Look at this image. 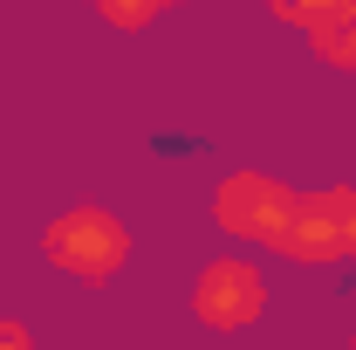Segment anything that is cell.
I'll list each match as a JSON object with an SVG mask.
<instances>
[{
  "mask_svg": "<svg viewBox=\"0 0 356 350\" xmlns=\"http://www.w3.org/2000/svg\"><path fill=\"white\" fill-rule=\"evenodd\" d=\"M0 350H35V330L21 316H0Z\"/></svg>",
  "mask_w": 356,
  "mask_h": 350,
  "instance_id": "cell-7",
  "label": "cell"
},
{
  "mask_svg": "<svg viewBox=\"0 0 356 350\" xmlns=\"http://www.w3.org/2000/svg\"><path fill=\"white\" fill-rule=\"evenodd\" d=\"M281 261L288 268H343V261H356V185H315V192L295 199Z\"/></svg>",
  "mask_w": 356,
  "mask_h": 350,
  "instance_id": "cell-4",
  "label": "cell"
},
{
  "mask_svg": "<svg viewBox=\"0 0 356 350\" xmlns=\"http://www.w3.org/2000/svg\"><path fill=\"white\" fill-rule=\"evenodd\" d=\"M96 21L117 28V35H144L165 21V0H96Z\"/></svg>",
  "mask_w": 356,
  "mask_h": 350,
  "instance_id": "cell-6",
  "label": "cell"
},
{
  "mask_svg": "<svg viewBox=\"0 0 356 350\" xmlns=\"http://www.w3.org/2000/svg\"><path fill=\"white\" fill-rule=\"evenodd\" d=\"M350 350H356V337H350Z\"/></svg>",
  "mask_w": 356,
  "mask_h": 350,
  "instance_id": "cell-8",
  "label": "cell"
},
{
  "mask_svg": "<svg viewBox=\"0 0 356 350\" xmlns=\"http://www.w3.org/2000/svg\"><path fill=\"white\" fill-rule=\"evenodd\" d=\"M274 303V282H267V268L254 254H213V261L192 275V316L206 323V330H220V337H240V330H254Z\"/></svg>",
  "mask_w": 356,
  "mask_h": 350,
  "instance_id": "cell-3",
  "label": "cell"
},
{
  "mask_svg": "<svg viewBox=\"0 0 356 350\" xmlns=\"http://www.w3.org/2000/svg\"><path fill=\"white\" fill-rule=\"evenodd\" d=\"M281 28H302L315 62L329 69H356V0H274Z\"/></svg>",
  "mask_w": 356,
  "mask_h": 350,
  "instance_id": "cell-5",
  "label": "cell"
},
{
  "mask_svg": "<svg viewBox=\"0 0 356 350\" xmlns=\"http://www.w3.org/2000/svg\"><path fill=\"white\" fill-rule=\"evenodd\" d=\"M295 185L274 172H254V165H240V172H226L213 185V227H220L226 241L247 254V248H267V254H281V241H288V220H295Z\"/></svg>",
  "mask_w": 356,
  "mask_h": 350,
  "instance_id": "cell-2",
  "label": "cell"
},
{
  "mask_svg": "<svg viewBox=\"0 0 356 350\" xmlns=\"http://www.w3.org/2000/svg\"><path fill=\"white\" fill-rule=\"evenodd\" d=\"M131 227L110 213V206H96V199H76V206H62V213L42 227V261L55 275H69V282H83V289H103V282H117L124 261H131Z\"/></svg>",
  "mask_w": 356,
  "mask_h": 350,
  "instance_id": "cell-1",
  "label": "cell"
}]
</instances>
